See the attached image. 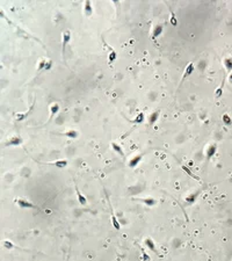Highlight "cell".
<instances>
[{
	"label": "cell",
	"instance_id": "ffe728a7",
	"mask_svg": "<svg viewBox=\"0 0 232 261\" xmlns=\"http://www.w3.org/2000/svg\"><path fill=\"white\" fill-rule=\"evenodd\" d=\"M144 120H145V114H144V113H138L137 116H136L131 122L135 123V124H140V123L144 122Z\"/></svg>",
	"mask_w": 232,
	"mask_h": 261
},
{
	"label": "cell",
	"instance_id": "f1b7e54d",
	"mask_svg": "<svg viewBox=\"0 0 232 261\" xmlns=\"http://www.w3.org/2000/svg\"><path fill=\"white\" fill-rule=\"evenodd\" d=\"M51 66H52V60H48V62H46V70H50Z\"/></svg>",
	"mask_w": 232,
	"mask_h": 261
},
{
	"label": "cell",
	"instance_id": "3957f363",
	"mask_svg": "<svg viewBox=\"0 0 232 261\" xmlns=\"http://www.w3.org/2000/svg\"><path fill=\"white\" fill-rule=\"evenodd\" d=\"M16 204L22 209H39L37 206H35L34 203H32V202H29V201H27L25 199H18L16 200Z\"/></svg>",
	"mask_w": 232,
	"mask_h": 261
},
{
	"label": "cell",
	"instance_id": "8992f818",
	"mask_svg": "<svg viewBox=\"0 0 232 261\" xmlns=\"http://www.w3.org/2000/svg\"><path fill=\"white\" fill-rule=\"evenodd\" d=\"M163 30H164V24L158 23L157 26H154V27H153V30H152V35H151L152 40L156 41V40L163 34Z\"/></svg>",
	"mask_w": 232,
	"mask_h": 261
},
{
	"label": "cell",
	"instance_id": "d4e9b609",
	"mask_svg": "<svg viewBox=\"0 0 232 261\" xmlns=\"http://www.w3.org/2000/svg\"><path fill=\"white\" fill-rule=\"evenodd\" d=\"M170 21H171V23H172V26H178V20H177V17H175V15H174V13L171 10V17H170Z\"/></svg>",
	"mask_w": 232,
	"mask_h": 261
},
{
	"label": "cell",
	"instance_id": "5bb4252c",
	"mask_svg": "<svg viewBox=\"0 0 232 261\" xmlns=\"http://www.w3.org/2000/svg\"><path fill=\"white\" fill-rule=\"evenodd\" d=\"M84 13L86 16H91L93 13V7L91 1H85L84 3Z\"/></svg>",
	"mask_w": 232,
	"mask_h": 261
},
{
	"label": "cell",
	"instance_id": "ba28073f",
	"mask_svg": "<svg viewBox=\"0 0 232 261\" xmlns=\"http://www.w3.org/2000/svg\"><path fill=\"white\" fill-rule=\"evenodd\" d=\"M142 159H143V155H137V156L132 157V158L129 160L128 166H129L130 168H135V167H137V165L142 161Z\"/></svg>",
	"mask_w": 232,
	"mask_h": 261
},
{
	"label": "cell",
	"instance_id": "30bf717a",
	"mask_svg": "<svg viewBox=\"0 0 232 261\" xmlns=\"http://www.w3.org/2000/svg\"><path fill=\"white\" fill-rule=\"evenodd\" d=\"M34 107H35V101H34V104H33V106L29 108V110L28 111H26L25 114H22V113H18L16 115H15V120L18 121V122H21L22 120H26L27 118V116L33 111V109H34Z\"/></svg>",
	"mask_w": 232,
	"mask_h": 261
},
{
	"label": "cell",
	"instance_id": "cb8c5ba5",
	"mask_svg": "<svg viewBox=\"0 0 232 261\" xmlns=\"http://www.w3.org/2000/svg\"><path fill=\"white\" fill-rule=\"evenodd\" d=\"M224 64H225V67H226L228 72H229V71H231L232 70V57L226 58V59L224 60Z\"/></svg>",
	"mask_w": 232,
	"mask_h": 261
},
{
	"label": "cell",
	"instance_id": "8fae6325",
	"mask_svg": "<svg viewBox=\"0 0 232 261\" xmlns=\"http://www.w3.org/2000/svg\"><path fill=\"white\" fill-rule=\"evenodd\" d=\"M110 219H111V224H113L114 229H116L117 231L121 230V224H120L118 219L116 218V215L114 213V211H113V208H111V207H110Z\"/></svg>",
	"mask_w": 232,
	"mask_h": 261
},
{
	"label": "cell",
	"instance_id": "9c48e42d",
	"mask_svg": "<svg viewBox=\"0 0 232 261\" xmlns=\"http://www.w3.org/2000/svg\"><path fill=\"white\" fill-rule=\"evenodd\" d=\"M49 165H52L55 166L56 168H65L67 165H69V161L65 160V159H59V160H56V161H51V162H48Z\"/></svg>",
	"mask_w": 232,
	"mask_h": 261
},
{
	"label": "cell",
	"instance_id": "603a6c76",
	"mask_svg": "<svg viewBox=\"0 0 232 261\" xmlns=\"http://www.w3.org/2000/svg\"><path fill=\"white\" fill-rule=\"evenodd\" d=\"M2 246L6 248V250H13L15 246H14V244L12 243V241H9V240H4L2 241Z\"/></svg>",
	"mask_w": 232,
	"mask_h": 261
},
{
	"label": "cell",
	"instance_id": "4fadbf2b",
	"mask_svg": "<svg viewBox=\"0 0 232 261\" xmlns=\"http://www.w3.org/2000/svg\"><path fill=\"white\" fill-rule=\"evenodd\" d=\"M216 150H217V145H216V144H210V145L208 146L207 151H205V157H207V159H210L211 157L214 156V155L216 153Z\"/></svg>",
	"mask_w": 232,
	"mask_h": 261
},
{
	"label": "cell",
	"instance_id": "d6986e66",
	"mask_svg": "<svg viewBox=\"0 0 232 261\" xmlns=\"http://www.w3.org/2000/svg\"><path fill=\"white\" fill-rule=\"evenodd\" d=\"M181 168H182V171H184V172H186V173H187V174H188L189 176H191L193 179H195V180L200 181V178H198L197 175H195V174H194V173L191 172V169H190L189 167H187V166H185V165H181Z\"/></svg>",
	"mask_w": 232,
	"mask_h": 261
},
{
	"label": "cell",
	"instance_id": "6da1fadb",
	"mask_svg": "<svg viewBox=\"0 0 232 261\" xmlns=\"http://www.w3.org/2000/svg\"><path fill=\"white\" fill-rule=\"evenodd\" d=\"M71 31L70 30H64L62 34V56L65 59V50L66 47L69 45V43L71 42Z\"/></svg>",
	"mask_w": 232,
	"mask_h": 261
},
{
	"label": "cell",
	"instance_id": "2e32d148",
	"mask_svg": "<svg viewBox=\"0 0 232 261\" xmlns=\"http://www.w3.org/2000/svg\"><path fill=\"white\" fill-rule=\"evenodd\" d=\"M59 109H60V106H59L58 104H56V102H53V104L50 106V120H51V118L59 111ZM50 120H49V121H50Z\"/></svg>",
	"mask_w": 232,
	"mask_h": 261
},
{
	"label": "cell",
	"instance_id": "7a4b0ae2",
	"mask_svg": "<svg viewBox=\"0 0 232 261\" xmlns=\"http://www.w3.org/2000/svg\"><path fill=\"white\" fill-rule=\"evenodd\" d=\"M144 245H145L151 252H153V253H156L158 257H160V254H159V252H158V250H157V247H156V243H154V240H153L152 238H150V237L145 238V239H144Z\"/></svg>",
	"mask_w": 232,
	"mask_h": 261
},
{
	"label": "cell",
	"instance_id": "83f0119b",
	"mask_svg": "<svg viewBox=\"0 0 232 261\" xmlns=\"http://www.w3.org/2000/svg\"><path fill=\"white\" fill-rule=\"evenodd\" d=\"M223 121H224V123H226V124H230V122H231V121H230V117H229L228 115H224V116H223Z\"/></svg>",
	"mask_w": 232,
	"mask_h": 261
},
{
	"label": "cell",
	"instance_id": "44dd1931",
	"mask_svg": "<svg viewBox=\"0 0 232 261\" xmlns=\"http://www.w3.org/2000/svg\"><path fill=\"white\" fill-rule=\"evenodd\" d=\"M111 148H113V150L117 153V155H120L121 157H124V152H123V150H122V148L117 144V143H115V142H113L111 143Z\"/></svg>",
	"mask_w": 232,
	"mask_h": 261
},
{
	"label": "cell",
	"instance_id": "e0dca14e",
	"mask_svg": "<svg viewBox=\"0 0 232 261\" xmlns=\"http://www.w3.org/2000/svg\"><path fill=\"white\" fill-rule=\"evenodd\" d=\"M138 201L140 202H143L145 206H147V207H153V206H156V200L154 199H152V197H145V199H137Z\"/></svg>",
	"mask_w": 232,
	"mask_h": 261
},
{
	"label": "cell",
	"instance_id": "4316f807",
	"mask_svg": "<svg viewBox=\"0 0 232 261\" xmlns=\"http://www.w3.org/2000/svg\"><path fill=\"white\" fill-rule=\"evenodd\" d=\"M142 258H143V261H150V257L146 254V252L142 253Z\"/></svg>",
	"mask_w": 232,
	"mask_h": 261
},
{
	"label": "cell",
	"instance_id": "ac0fdd59",
	"mask_svg": "<svg viewBox=\"0 0 232 261\" xmlns=\"http://www.w3.org/2000/svg\"><path fill=\"white\" fill-rule=\"evenodd\" d=\"M159 116H160V111H159V110H156V111L151 113V115H150V117H149V122H150V124H151V125L154 124V123L158 121Z\"/></svg>",
	"mask_w": 232,
	"mask_h": 261
},
{
	"label": "cell",
	"instance_id": "7402d4cb",
	"mask_svg": "<svg viewBox=\"0 0 232 261\" xmlns=\"http://www.w3.org/2000/svg\"><path fill=\"white\" fill-rule=\"evenodd\" d=\"M116 57H117L116 51H115L114 49L110 48V52H109V55H108V62H109V64H113V63L116 60Z\"/></svg>",
	"mask_w": 232,
	"mask_h": 261
},
{
	"label": "cell",
	"instance_id": "277c9868",
	"mask_svg": "<svg viewBox=\"0 0 232 261\" xmlns=\"http://www.w3.org/2000/svg\"><path fill=\"white\" fill-rule=\"evenodd\" d=\"M194 70H195V65H194V63H188V65L186 66V69H185V72H184L182 79H181V81H180V86L184 84V81H185L189 76H191V74H193Z\"/></svg>",
	"mask_w": 232,
	"mask_h": 261
},
{
	"label": "cell",
	"instance_id": "7c38bea8",
	"mask_svg": "<svg viewBox=\"0 0 232 261\" xmlns=\"http://www.w3.org/2000/svg\"><path fill=\"white\" fill-rule=\"evenodd\" d=\"M76 193H77V199H78L79 204L83 206V207H86V206H87V199L79 192V189H78L77 187H76Z\"/></svg>",
	"mask_w": 232,
	"mask_h": 261
},
{
	"label": "cell",
	"instance_id": "484cf974",
	"mask_svg": "<svg viewBox=\"0 0 232 261\" xmlns=\"http://www.w3.org/2000/svg\"><path fill=\"white\" fill-rule=\"evenodd\" d=\"M46 59H42L40 63H39V66H37V71H41V70H46Z\"/></svg>",
	"mask_w": 232,
	"mask_h": 261
},
{
	"label": "cell",
	"instance_id": "52a82bcc",
	"mask_svg": "<svg viewBox=\"0 0 232 261\" xmlns=\"http://www.w3.org/2000/svg\"><path fill=\"white\" fill-rule=\"evenodd\" d=\"M200 194H201V190H196L195 193H193V194L186 196V199H185L186 204H187V206H191V204L197 200V197L200 196Z\"/></svg>",
	"mask_w": 232,
	"mask_h": 261
},
{
	"label": "cell",
	"instance_id": "f546056e",
	"mask_svg": "<svg viewBox=\"0 0 232 261\" xmlns=\"http://www.w3.org/2000/svg\"><path fill=\"white\" fill-rule=\"evenodd\" d=\"M230 81H231V83H232V76H231V77H230Z\"/></svg>",
	"mask_w": 232,
	"mask_h": 261
},
{
	"label": "cell",
	"instance_id": "5b68a950",
	"mask_svg": "<svg viewBox=\"0 0 232 261\" xmlns=\"http://www.w3.org/2000/svg\"><path fill=\"white\" fill-rule=\"evenodd\" d=\"M22 143H23V139L20 136H13L5 143V145L6 146H18V145H21Z\"/></svg>",
	"mask_w": 232,
	"mask_h": 261
},
{
	"label": "cell",
	"instance_id": "9a60e30c",
	"mask_svg": "<svg viewBox=\"0 0 232 261\" xmlns=\"http://www.w3.org/2000/svg\"><path fill=\"white\" fill-rule=\"evenodd\" d=\"M63 135H64V136H66V137H67V138H70V139H76V138L79 136L78 131H77V130H74V129L67 130V131L63 132Z\"/></svg>",
	"mask_w": 232,
	"mask_h": 261
}]
</instances>
